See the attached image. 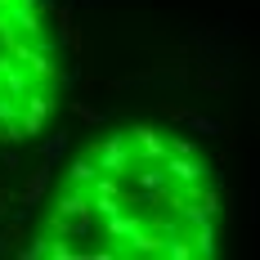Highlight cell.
<instances>
[{"label":"cell","instance_id":"cell-1","mask_svg":"<svg viewBox=\"0 0 260 260\" xmlns=\"http://www.w3.org/2000/svg\"><path fill=\"white\" fill-rule=\"evenodd\" d=\"M45 229H50L54 238H90L94 211H90V202H85V188L63 184V193H58L54 207L45 211Z\"/></svg>","mask_w":260,"mask_h":260},{"label":"cell","instance_id":"cell-2","mask_svg":"<svg viewBox=\"0 0 260 260\" xmlns=\"http://www.w3.org/2000/svg\"><path fill=\"white\" fill-rule=\"evenodd\" d=\"M85 157L94 161V171H104V175H117V180H126V171L135 166V148H130V135L126 130H112L104 139H94Z\"/></svg>","mask_w":260,"mask_h":260},{"label":"cell","instance_id":"cell-3","mask_svg":"<svg viewBox=\"0 0 260 260\" xmlns=\"http://www.w3.org/2000/svg\"><path fill=\"white\" fill-rule=\"evenodd\" d=\"M161 166H166V180L175 184V188L207 184V161H202L198 153H166V157H161Z\"/></svg>","mask_w":260,"mask_h":260},{"label":"cell","instance_id":"cell-4","mask_svg":"<svg viewBox=\"0 0 260 260\" xmlns=\"http://www.w3.org/2000/svg\"><path fill=\"white\" fill-rule=\"evenodd\" d=\"M126 135H130V148H135V161H161L166 157V135L153 121H135Z\"/></svg>","mask_w":260,"mask_h":260},{"label":"cell","instance_id":"cell-5","mask_svg":"<svg viewBox=\"0 0 260 260\" xmlns=\"http://www.w3.org/2000/svg\"><path fill=\"white\" fill-rule=\"evenodd\" d=\"M94 175H99V171H94V161H90V157L81 153L77 161H72V166H68V180H63V184H72V188H85V184L94 180Z\"/></svg>","mask_w":260,"mask_h":260},{"label":"cell","instance_id":"cell-6","mask_svg":"<svg viewBox=\"0 0 260 260\" xmlns=\"http://www.w3.org/2000/svg\"><path fill=\"white\" fill-rule=\"evenodd\" d=\"M41 188H45V171H36V175H31V184H27V202H36V198H41Z\"/></svg>","mask_w":260,"mask_h":260},{"label":"cell","instance_id":"cell-7","mask_svg":"<svg viewBox=\"0 0 260 260\" xmlns=\"http://www.w3.org/2000/svg\"><path fill=\"white\" fill-rule=\"evenodd\" d=\"M0 5H5V0H0Z\"/></svg>","mask_w":260,"mask_h":260}]
</instances>
